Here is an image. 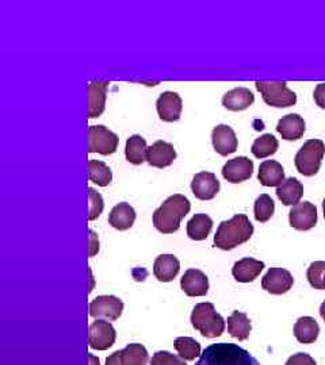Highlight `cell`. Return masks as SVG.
<instances>
[{"label":"cell","instance_id":"1","mask_svg":"<svg viewBox=\"0 0 325 365\" xmlns=\"http://www.w3.org/2000/svg\"><path fill=\"white\" fill-rule=\"evenodd\" d=\"M191 205L186 196H169L154 212V225L163 235H172L179 230L183 218L190 212Z\"/></svg>","mask_w":325,"mask_h":365},{"label":"cell","instance_id":"2","mask_svg":"<svg viewBox=\"0 0 325 365\" xmlns=\"http://www.w3.org/2000/svg\"><path fill=\"white\" fill-rule=\"evenodd\" d=\"M195 365H260L251 353L234 344H213L201 354Z\"/></svg>","mask_w":325,"mask_h":365},{"label":"cell","instance_id":"3","mask_svg":"<svg viewBox=\"0 0 325 365\" xmlns=\"http://www.w3.org/2000/svg\"><path fill=\"white\" fill-rule=\"evenodd\" d=\"M254 235V225L247 215L237 214L232 220L220 223L214 235V245L222 250H232L249 241Z\"/></svg>","mask_w":325,"mask_h":365},{"label":"cell","instance_id":"4","mask_svg":"<svg viewBox=\"0 0 325 365\" xmlns=\"http://www.w3.org/2000/svg\"><path fill=\"white\" fill-rule=\"evenodd\" d=\"M191 325L206 339L220 337L225 330V321L216 312L213 303H198L191 313Z\"/></svg>","mask_w":325,"mask_h":365},{"label":"cell","instance_id":"5","mask_svg":"<svg viewBox=\"0 0 325 365\" xmlns=\"http://www.w3.org/2000/svg\"><path fill=\"white\" fill-rule=\"evenodd\" d=\"M324 155V143L321 140H309L296 155V168L304 176H314L320 170Z\"/></svg>","mask_w":325,"mask_h":365},{"label":"cell","instance_id":"6","mask_svg":"<svg viewBox=\"0 0 325 365\" xmlns=\"http://www.w3.org/2000/svg\"><path fill=\"white\" fill-rule=\"evenodd\" d=\"M256 90L261 93L263 101L271 107H290L296 105L297 95L284 81H258Z\"/></svg>","mask_w":325,"mask_h":365},{"label":"cell","instance_id":"7","mask_svg":"<svg viewBox=\"0 0 325 365\" xmlns=\"http://www.w3.org/2000/svg\"><path fill=\"white\" fill-rule=\"evenodd\" d=\"M118 143L117 134L102 125L89 128V153H99L104 156L113 155L117 150Z\"/></svg>","mask_w":325,"mask_h":365},{"label":"cell","instance_id":"8","mask_svg":"<svg viewBox=\"0 0 325 365\" xmlns=\"http://www.w3.org/2000/svg\"><path fill=\"white\" fill-rule=\"evenodd\" d=\"M124 312V302L114 295H101L90 303V315L96 319L117 321Z\"/></svg>","mask_w":325,"mask_h":365},{"label":"cell","instance_id":"9","mask_svg":"<svg viewBox=\"0 0 325 365\" xmlns=\"http://www.w3.org/2000/svg\"><path fill=\"white\" fill-rule=\"evenodd\" d=\"M117 333L113 325L104 319H96L89 331V344L92 349L106 351L114 345Z\"/></svg>","mask_w":325,"mask_h":365},{"label":"cell","instance_id":"10","mask_svg":"<svg viewBox=\"0 0 325 365\" xmlns=\"http://www.w3.org/2000/svg\"><path fill=\"white\" fill-rule=\"evenodd\" d=\"M148 351L141 344H129L125 349L110 354L106 365H148Z\"/></svg>","mask_w":325,"mask_h":365},{"label":"cell","instance_id":"11","mask_svg":"<svg viewBox=\"0 0 325 365\" xmlns=\"http://www.w3.org/2000/svg\"><path fill=\"white\" fill-rule=\"evenodd\" d=\"M290 226L296 230L306 232L311 230L317 223V209L311 202H302L289 212Z\"/></svg>","mask_w":325,"mask_h":365},{"label":"cell","instance_id":"12","mask_svg":"<svg viewBox=\"0 0 325 365\" xmlns=\"http://www.w3.org/2000/svg\"><path fill=\"white\" fill-rule=\"evenodd\" d=\"M294 284L291 274L284 268H270L261 279V287L273 295L286 294Z\"/></svg>","mask_w":325,"mask_h":365},{"label":"cell","instance_id":"13","mask_svg":"<svg viewBox=\"0 0 325 365\" xmlns=\"http://www.w3.org/2000/svg\"><path fill=\"white\" fill-rule=\"evenodd\" d=\"M254 173V163L248 157H236L229 160L222 167V176L229 182H243L248 180Z\"/></svg>","mask_w":325,"mask_h":365},{"label":"cell","instance_id":"14","mask_svg":"<svg viewBox=\"0 0 325 365\" xmlns=\"http://www.w3.org/2000/svg\"><path fill=\"white\" fill-rule=\"evenodd\" d=\"M157 114L164 122H175L182 114V98L176 92H163L156 102Z\"/></svg>","mask_w":325,"mask_h":365},{"label":"cell","instance_id":"15","mask_svg":"<svg viewBox=\"0 0 325 365\" xmlns=\"http://www.w3.org/2000/svg\"><path fill=\"white\" fill-rule=\"evenodd\" d=\"M191 190L195 197L201 200H210L220 192V182L211 172H199L191 182Z\"/></svg>","mask_w":325,"mask_h":365},{"label":"cell","instance_id":"16","mask_svg":"<svg viewBox=\"0 0 325 365\" xmlns=\"http://www.w3.org/2000/svg\"><path fill=\"white\" fill-rule=\"evenodd\" d=\"M211 143L216 152L221 156L232 155L237 150L239 141L234 129L228 125H219L211 133Z\"/></svg>","mask_w":325,"mask_h":365},{"label":"cell","instance_id":"17","mask_svg":"<svg viewBox=\"0 0 325 365\" xmlns=\"http://www.w3.org/2000/svg\"><path fill=\"white\" fill-rule=\"evenodd\" d=\"M176 158V152L174 145L166 141H156L152 146L148 148L146 152V161L151 167L155 168H167L174 160Z\"/></svg>","mask_w":325,"mask_h":365},{"label":"cell","instance_id":"18","mask_svg":"<svg viewBox=\"0 0 325 365\" xmlns=\"http://www.w3.org/2000/svg\"><path fill=\"white\" fill-rule=\"evenodd\" d=\"M181 287L187 297H205L209 291V279L199 269H189L181 279Z\"/></svg>","mask_w":325,"mask_h":365},{"label":"cell","instance_id":"19","mask_svg":"<svg viewBox=\"0 0 325 365\" xmlns=\"http://www.w3.org/2000/svg\"><path fill=\"white\" fill-rule=\"evenodd\" d=\"M109 84L106 80H96L89 84V118L99 117L104 113Z\"/></svg>","mask_w":325,"mask_h":365},{"label":"cell","instance_id":"20","mask_svg":"<svg viewBox=\"0 0 325 365\" xmlns=\"http://www.w3.org/2000/svg\"><path fill=\"white\" fill-rule=\"evenodd\" d=\"M306 130V125L304 118L299 117V114H289L282 119H279L276 131L282 135L284 140L287 141H296L299 140Z\"/></svg>","mask_w":325,"mask_h":365},{"label":"cell","instance_id":"21","mask_svg":"<svg viewBox=\"0 0 325 365\" xmlns=\"http://www.w3.org/2000/svg\"><path fill=\"white\" fill-rule=\"evenodd\" d=\"M181 271V262L174 255H160L154 264V274L159 282L169 283Z\"/></svg>","mask_w":325,"mask_h":365},{"label":"cell","instance_id":"22","mask_svg":"<svg viewBox=\"0 0 325 365\" xmlns=\"http://www.w3.org/2000/svg\"><path fill=\"white\" fill-rule=\"evenodd\" d=\"M258 179L264 187H279L286 180L284 167L275 160H266L260 164Z\"/></svg>","mask_w":325,"mask_h":365},{"label":"cell","instance_id":"23","mask_svg":"<svg viewBox=\"0 0 325 365\" xmlns=\"http://www.w3.org/2000/svg\"><path fill=\"white\" fill-rule=\"evenodd\" d=\"M255 102V95L246 87H237L226 92L222 98V106L231 111H243Z\"/></svg>","mask_w":325,"mask_h":365},{"label":"cell","instance_id":"24","mask_svg":"<svg viewBox=\"0 0 325 365\" xmlns=\"http://www.w3.org/2000/svg\"><path fill=\"white\" fill-rule=\"evenodd\" d=\"M263 269H264L263 261L246 257L234 264V268H232V274H234V279L240 283H251L259 276Z\"/></svg>","mask_w":325,"mask_h":365},{"label":"cell","instance_id":"25","mask_svg":"<svg viewBox=\"0 0 325 365\" xmlns=\"http://www.w3.org/2000/svg\"><path fill=\"white\" fill-rule=\"evenodd\" d=\"M302 195L304 185L296 178H289L276 188V196L285 206H297Z\"/></svg>","mask_w":325,"mask_h":365},{"label":"cell","instance_id":"26","mask_svg":"<svg viewBox=\"0 0 325 365\" xmlns=\"http://www.w3.org/2000/svg\"><path fill=\"white\" fill-rule=\"evenodd\" d=\"M136 221V211L128 205V203H119L117 206H114L110 215H109V223L117 229V230H128L133 223Z\"/></svg>","mask_w":325,"mask_h":365},{"label":"cell","instance_id":"27","mask_svg":"<svg viewBox=\"0 0 325 365\" xmlns=\"http://www.w3.org/2000/svg\"><path fill=\"white\" fill-rule=\"evenodd\" d=\"M320 327L312 317H301L294 325V336L301 344H313L319 339Z\"/></svg>","mask_w":325,"mask_h":365},{"label":"cell","instance_id":"28","mask_svg":"<svg viewBox=\"0 0 325 365\" xmlns=\"http://www.w3.org/2000/svg\"><path fill=\"white\" fill-rule=\"evenodd\" d=\"M213 221L206 214H195L187 223V235L194 241H204L211 232Z\"/></svg>","mask_w":325,"mask_h":365},{"label":"cell","instance_id":"29","mask_svg":"<svg viewBox=\"0 0 325 365\" xmlns=\"http://www.w3.org/2000/svg\"><path fill=\"white\" fill-rule=\"evenodd\" d=\"M146 152H148L146 141L141 135L136 134L128 138L126 148H125V156L129 163L134 165H141L144 161H146Z\"/></svg>","mask_w":325,"mask_h":365},{"label":"cell","instance_id":"30","mask_svg":"<svg viewBox=\"0 0 325 365\" xmlns=\"http://www.w3.org/2000/svg\"><path fill=\"white\" fill-rule=\"evenodd\" d=\"M251 330H252V327H251V321H249L247 314L234 312L232 315L228 318V333L234 339H237L239 341L247 339Z\"/></svg>","mask_w":325,"mask_h":365},{"label":"cell","instance_id":"31","mask_svg":"<svg viewBox=\"0 0 325 365\" xmlns=\"http://www.w3.org/2000/svg\"><path fill=\"white\" fill-rule=\"evenodd\" d=\"M89 179H90V182H95L101 187H106L113 180V173L104 161L90 160L89 161Z\"/></svg>","mask_w":325,"mask_h":365},{"label":"cell","instance_id":"32","mask_svg":"<svg viewBox=\"0 0 325 365\" xmlns=\"http://www.w3.org/2000/svg\"><path fill=\"white\" fill-rule=\"evenodd\" d=\"M278 146H279L278 140L274 137L273 134H264L254 141L251 152L256 158H266V157L273 156L274 153L278 150Z\"/></svg>","mask_w":325,"mask_h":365},{"label":"cell","instance_id":"33","mask_svg":"<svg viewBox=\"0 0 325 365\" xmlns=\"http://www.w3.org/2000/svg\"><path fill=\"white\" fill-rule=\"evenodd\" d=\"M174 346L179 357L186 361H193L198 356H201V344L191 337H179L175 339Z\"/></svg>","mask_w":325,"mask_h":365},{"label":"cell","instance_id":"34","mask_svg":"<svg viewBox=\"0 0 325 365\" xmlns=\"http://www.w3.org/2000/svg\"><path fill=\"white\" fill-rule=\"evenodd\" d=\"M275 211V203H274L271 196L267 194H261V195L256 199L255 202V207H254V212H255V218L256 221L264 222L271 220Z\"/></svg>","mask_w":325,"mask_h":365},{"label":"cell","instance_id":"35","mask_svg":"<svg viewBox=\"0 0 325 365\" xmlns=\"http://www.w3.org/2000/svg\"><path fill=\"white\" fill-rule=\"evenodd\" d=\"M308 282L314 289H325V261H314L308 268Z\"/></svg>","mask_w":325,"mask_h":365},{"label":"cell","instance_id":"36","mask_svg":"<svg viewBox=\"0 0 325 365\" xmlns=\"http://www.w3.org/2000/svg\"><path fill=\"white\" fill-rule=\"evenodd\" d=\"M89 196H90V214H89V220L95 221L104 211V197L96 192L94 188H89Z\"/></svg>","mask_w":325,"mask_h":365},{"label":"cell","instance_id":"37","mask_svg":"<svg viewBox=\"0 0 325 365\" xmlns=\"http://www.w3.org/2000/svg\"><path fill=\"white\" fill-rule=\"evenodd\" d=\"M151 365H187L183 361L182 357H178L172 353L160 351L154 354Z\"/></svg>","mask_w":325,"mask_h":365},{"label":"cell","instance_id":"38","mask_svg":"<svg viewBox=\"0 0 325 365\" xmlns=\"http://www.w3.org/2000/svg\"><path fill=\"white\" fill-rule=\"evenodd\" d=\"M286 365H317L312 356L308 353H297L293 354L286 361Z\"/></svg>","mask_w":325,"mask_h":365},{"label":"cell","instance_id":"39","mask_svg":"<svg viewBox=\"0 0 325 365\" xmlns=\"http://www.w3.org/2000/svg\"><path fill=\"white\" fill-rule=\"evenodd\" d=\"M313 96H314V102L317 103V106L325 110V83L319 84V86L314 88Z\"/></svg>","mask_w":325,"mask_h":365},{"label":"cell","instance_id":"40","mask_svg":"<svg viewBox=\"0 0 325 365\" xmlns=\"http://www.w3.org/2000/svg\"><path fill=\"white\" fill-rule=\"evenodd\" d=\"M89 233H90V250H89V255H90V257H94L99 252V241H98V235H95V232L90 230Z\"/></svg>","mask_w":325,"mask_h":365},{"label":"cell","instance_id":"41","mask_svg":"<svg viewBox=\"0 0 325 365\" xmlns=\"http://www.w3.org/2000/svg\"><path fill=\"white\" fill-rule=\"evenodd\" d=\"M89 360H90V365H99L98 357H95L94 354H89Z\"/></svg>","mask_w":325,"mask_h":365},{"label":"cell","instance_id":"42","mask_svg":"<svg viewBox=\"0 0 325 365\" xmlns=\"http://www.w3.org/2000/svg\"><path fill=\"white\" fill-rule=\"evenodd\" d=\"M320 315H321V318L324 319L325 322V300L323 302V304H321V307H320Z\"/></svg>","mask_w":325,"mask_h":365},{"label":"cell","instance_id":"43","mask_svg":"<svg viewBox=\"0 0 325 365\" xmlns=\"http://www.w3.org/2000/svg\"><path fill=\"white\" fill-rule=\"evenodd\" d=\"M323 210H324V218H325V199L323 200Z\"/></svg>","mask_w":325,"mask_h":365}]
</instances>
